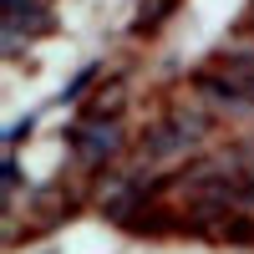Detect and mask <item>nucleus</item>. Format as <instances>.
<instances>
[{
    "label": "nucleus",
    "mask_w": 254,
    "mask_h": 254,
    "mask_svg": "<svg viewBox=\"0 0 254 254\" xmlns=\"http://www.w3.org/2000/svg\"><path fill=\"white\" fill-rule=\"evenodd\" d=\"M173 5H178V0H147V5L137 10V26H132V31H158V26H163V15L173 10Z\"/></svg>",
    "instance_id": "obj_4"
},
{
    "label": "nucleus",
    "mask_w": 254,
    "mask_h": 254,
    "mask_svg": "<svg viewBox=\"0 0 254 254\" xmlns=\"http://www.w3.org/2000/svg\"><path fill=\"white\" fill-rule=\"evenodd\" d=\"M198 97L214 102V107H254V46L224 51L208 71H198Z\"/></svg>",
    "instance_id": "obj_1"
},
{
    "label": "nucleus",
    "mask_w": 254,
    "mask_h": 254,
    "mask_svg": "<svg viewBox=\"0 0 254 254\" xmlns=\"http://www.w3.org/2000/svg\"><path fill=\"white\" fill-rule=\"evenodd\" d=\"M122 147V122L117 117H87L76 127V158L81 168H102L107 158H117Z\"/></svg>",
    "instance_id": "obj_3"
},
{
    "label": "nucleus",
    "mask_w": 254,
    "mask_h": 254,
    "mask_svg": "<svg viewBox=\"0 0 254 254\" xmlns=\"http://www.w3.org/2000/svg\"><path fill=\"white\" fill-rule=\"evenodd\" d=\"M203 132H208L203 117H183V112H173L168 122H158L153 132H147V147H142V153L153 158V163H163V158H173V153H188V147H193Z\"/></svg>",
    "instance_id": "obj_2"
}]
</instances>
